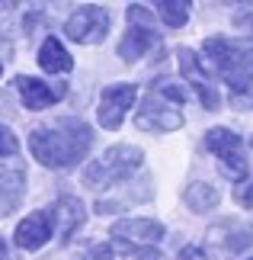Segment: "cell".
Listing matches in <instances>:
<instances>
[{
  "instance_id": "cell-14",
  "label": "cell",
  "mask_w": 253,
  "mask_h": 260,
  "mask_svg": "<svg viewBox=\"0 0 253 260\" xmlns=\"http://www.w3.org/2000/svg\"><path fill=\"white\" fill-rule=\"evenodd\" d=\"M52 212H55V222H58V238H61V244L70 241V235L87 222V206L80 203L77 196H61Z\"/></svg>"
},
{
  "instance_id": "cell-12",
  "label": "cell",
  "mask_w": 253,
  "mask_h": 260,
  "mask_svg": "<svg viewBox=\"0 0 253 260\" xmlns=\"http://www.w3.org/2000/svg\"><path fill=\"white\" fill-rule=\"evenodd\" d=\"M113 238L125 244H138V247H151L154 241L164 238V225L154 218H122L113 225Z\"/></svg>"
},
{
  "instance_id": "cell-13",
  "label": "cell",
  "mask_w": 253,
  "mask_h": 260,
  "mask_svg": "<svg viewBox=\"0 0 253 260\" xmlns=\"http://www.w3.org/2000/svg\"><path fill=\"white\" fill-rule=\"evenodd\" d=\"M23 193H26V167L19 157H10V161H4V203H0V212L4 215L16 212L19 203H23Z\"/></svg>"
},
{
  "instance_id": "cell-10",
  "label": "cell",
  "mask_w": 253,
  "mask_h": 260,
  "mask_svg": "<svg viewBox=\"0 0 253 260\" xmlns=\"http://www.w3.org/2000/svg\"><path fill=\"white\" fill-rule=\"evenodd\" d=\"M13 87H16V93H19V100H23L26 109H48V106L61 103V100L67 96V87L64 84L35 81V77H26V74H19L16 81H13Z\"/></svg>"
},
{
  "instance_id": "cell-18",
  "label": "cell",
  "mask_w": 253,
  "mask_h": 260,
  "mask_svg": "<svg viewBox=\"0 0 253 260\" xmlns=\"http://www.w3.org/2000/svg\"><path fill=\"white\" fill-rule=\"evenodd\" d=\"M189 13H192L189 0H160V4H157V16L164 19L167 26H173V29L186 26L189 23Z\"/></svg>"
},
{
  "instance_id": "cell-9",
  "label": "cell",
  "mask_w": 253,
  "mask_h": 260,
  "mask_svg": "<svg viewBox=\"0 0 253 260\" xmlns=\"http://www.w3.org/2000/svg\"><path fill=\"white\" fill-rule=\"evenodd\" d=\"M135 96H138V87H135V84H113V87H106L103 96H99V109H96L99 125L109 128V132L122 128L125 113L131 109Z\"/></svg>"
},
{
  "instance_id": "cell-6",
  "label": "cell",
  "mask_w": 253,
  "mask_h": 260,
  "mask_svg": "<svg viewBox=\"0 0 253 260\" xmlns=\"http://www.w3.org/2000/svg\"><path fill=\"white\" fill-rule=\"evenodd\" d=\"M109 23H113V16H109L106 7L87 4V7H77L74 13L67 16L64 36L74 39V42H80V45H99L109 36Z\"/></svg>"
},
{
  "instance_id": "cell-25",
  "label": "cell",
  "mask_w": 253,
  "mask_h": 260,
  "mask_svg": "<svg viewBox=\"0 0 253 260\" xmlns=\"http://www.w3.org/2000/svg\"><path fill=\"white\" fill-rule=\"evenodd\" d=\"M250 260H253V257H250Z\"/></svg>"
},
{
  "instance_id": "cell-4",
  "label": "cell",
  "mask_w": 253,
  "mask_h": 260,
  "mask_svg": "<svg viewBox=\"0 0 253 260\" xmlns=\"http://www.w3.org/2000/svg\"><path fill=\"white\" fill-rule=\"evenodd\" d=\"M141 161H144V151L138 145H113L109 151H103L96 161H90L84 167V177L80 180H84V186L103 193V189L128 180L131 174H138Z\"/></svg>"
},
{
  "instance_id": "cell-15",
  "label": "cell",
  "mask_w": 253,
  "mask_h": 260,
  "mask_svg": "<svg viewBox=\"0 0 253 260\" xmlns=\"http://www.w3.org/2000/svg\"><path fill=\"white\" fill-rule=\"evenodd\" d=\"M39 68H42L45 74H67L70 68H74V58H70V52L61 45V39L48 36L42 48H39Z\"/></svg>"
},
{
  "instance_id": "cell-5",
  "label": "cell",
  "mask_w": 253,
  "mask_h": 260,
  "mask_svg": "<svg viewBox=\"0 0 253 260\" xmlns=\"http://www.w3.org/2000/svg\"><path fill=\"white\" fill-rule=\"evenodd\" d=\"M160 45V36L157 29L151 26V16H148V7L141 4H131L128 7V29L122 36V42H119V58L122 61H138V58H144L151 48Z\"/></svg>"
},
{
  "instance_id": "cell-21",
  "label": "cell",
  "mask_w": 253,
  "mask_h": 260,
  "mask_svg": "<svg viewBox=\"0 0 253 260\" xmlns=\"http://www.w3.org/2000/svg\"><path fill=\"white\" fill-rule=\"evenodd\" d=\"M0 135H4V161H10V157H16V135L10 132V125L0 128Z\"/></svg>"
},
{
  "instance_id": "cell-17",
  "label": "cell",
  "mask_w": 253,
  "mask_h": 260,
  "mask_svg": "<svg viewBox=\"0 0 253 260\" xmlns=\"http://www.w3.org/2000/svg\"><path fill=\"white\" fill-rule=\"evenodd\" d=\"M218 189L211 186V183H189V189H186V206L192 209V212H211V209L218 206Z\"/></svg>"
},
{
  "instance_id": "cell-7",
  "label": "cell",
  "mask_w": 253,
  "mask_h": 260,
  "mask_svg": "<svg viewBox=\"0 0 253 260\" xmlns=\"http://www.w3.org/2000/svg\"><path fill=\"white\" fill-rule=\"evenodd\" d=\"M176 58H179V71L189 77V87L196 90L199 103L205 109H218L221 96L215 90V68H211V61H202V58L192 52V48H186V45L176 48Z\"/></svg>"
},
{
  "instance_id": "cell-11",
  "label": "cell",
  "mask_w": 253,
  "mask_h": 260,
  "mask_svg": "<svg viewBox=\"0 0 253 260\" xmlns=\"http://www.w3.org/2000/svg\"><path fill=\"white\" fill-rule=\"evenodd\" d=\"M52 232H55V218H52V212L39 209V212L26 215L23 222L16 225L13 241L23 247V251H39L45 241H52Z\"/></svg>"
},
{
  "instance_id": "cell-23",
  "label": "cell",
  "mask_w": 253,
  "mask_h": 260,
  "mask_svg": "<svg viewBox=\"0 0 253 260\" xmlns=\"http://www.w3.org/2000/svg\"><path fill=\"white\" fill-rule=\"evenodd\" d=\"M179 260H208V254L202 247H183L179 251Z\"/></svg>"
},
{
  "instance_id": "cell-24",
  "label": "cell",
  "mask_w": 253,
  "mask_h": 260,
  "mask_svg": "<svg viewBox=\"0 0 253 260\" xmlns=\"http://www.w3.org/2000/svg\"><path fill=\"white\" fill-rule=\"evenodd\" d=\"M247 26H250V32H253V19H250V23H247Z\"/></svg>"
},
{
  "instance_id": "cell-16",
  "label": "cell",
  "mask_w": 253,
  "mask_h": 260,
  "mask_svg": "<svg viewBox=\"0 0 253 260\" xmlns=\"http://www.w3.org/2000/svg\"><path fill=\"white\" fill-rule=\"evenodd\" d=\"M211 241H218L225 251L237 254V251H247L253 244V225H240V222H221L215 232H211Z\"/></svg>"
},
{
  "instance_id": "cell-19",
  "label": "cell",
  "mask_w": 253,
  "mask_h": 260,
  "mask_svg": "<svg viewBox=\"0 0 253 260\" xmlns=\"http://www.w3.org/2000/svg\"><path fill=\"white\" fill-rule=\"evenodd\" d=\"M234 199H237V206L253 209V177H250V180H244V183H237V189H234Z\"/></svg>"
},
{
  "instance_id": "cell-22",
  "label": "cell",
  "mask_w": 253,
  "mask_h": 260,
  "mask_svg": "<svg viewBox=\"0 0 253 260\" xmlns=\"http://www.w3.org/2000/svg\"><path fill=\"white\" fill-rule=\"evenodd\" d=\"M131 260H164L160 257V251H154V247H138V251H128Z\"/></svg>"
},
{
  "instance_id": "cell-3",
  "label": "cell",
  "mask_w": 253,
  "mask_h": 260,
  "mask_svg": "<svg viewBox=\"0 0 253 260\" xmlns=\"http://www.w3.org/2000/svg\"><path fill=\"white\" fill-rule=\"evenodd\" d=\"M202 48H205L215 74L234 93H240V90H247L253 84V48L247 42H237V39H228V36H211L205 39Z\"/></svg>"
},
{
  "instance_id": "cell-1",
  "label": "cell",
  "mask_w": 253,
  "mask_h": 260,
  "mask_svg": "<svg viewBox=\"0 0 253 260\" xmlns=\"http://www.w3.org/2000/svg\"><path fill=\"white\" fill-rule=\"evenodd\" d=\"M29 148H32V157L42 167L64 171V167H74L87 157V151L93 148V128L77 116H64L48 125L32 128Z\"/></svg>"
},
{
  "instance_id": "cell-2",
  "label": "cell",
  "mask_w": 253,
  "mask_h": 260,
  "mask_svg": "<svg viewBox=\"0 0 253 260\" xmlns=\"http://www.w3.org/2000/svg\"><path fill=\"white\" fill-rule=\"evenodd\" d=\"M189 100V90L179 87L173 81L167 84H157L154 90H148L144 100L138 103V113H135V125L141 132H176V128H183V113H179V106H183Z\"/></svg>"
},
{
  "instance_id": "cell-8",
  "label": "cell",
  "mask_w": 253,
  "mask_h": 260,
  "mask_svg": "<svg viewBox=\"0 0 253 260\" xmlns=\"http://www.w3.org/2000/svg\"><path fill=\"white\" fill-rule=\"evenodd\" d=\"M205 148L218 157L221 171L231 180H244L247 177V154L240 135H234L231 128H208L205 132Z\"/></svg>"
},
{
  "instance_id": "cell-20",
  "label": "cell",
  "mask_w": 253,
  "mask_h": 260,
  "mask_svg": "<svg viewBox=\"0 0 253 260\" xmlns=\"http://www.w3.org/2000/svg\"><path fill=\"white\" fill-rule=\"evenodd\" d=\"M231 106L240 109V113H247V109H253V84L247 90H240V93H231Z\"/></svg>"
}]
</instances>
